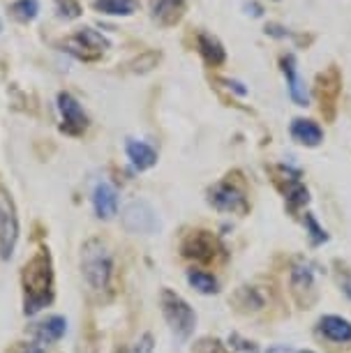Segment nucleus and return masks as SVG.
Segmentation results:
<instances>
[{"label": "nucleus", "mask_w": 351, "mask_h": 353, "mask_svg": "<svg viewBox=\"0 0 351 353\" xmlns=\"http://www.w3.org/2000/svg\"><path fill=\"white\" fill-rule=\"evenodd\" d=\"M26 289V314H37L54 301V268H51L49 252H39L23 268Z\"/></svg>", "instance_id": "f257e3e1"}, {"label": "nucleus", "mask_w": 351, "mask_h": 353, "mask_svg": "<svg viewBox=\"0 0 351 353\" xmlns=\"http://www.w3.org/2000/svg\"><path fill=\"white\" fill-rule=\"evenodd\" d=\"M111 270H114V263H111L109 250L99 241L86 243L81 250V272H83L86 282L95 291H104L109 286Z\"/></svg>", "instance_id": "f03ea898"}, {"label": "nucleus", "mask_w": 351, "mask_h": 353, "mask_svg": "<svg viewBox=\"0 0 351 353\" xmlns=\"http://www.w3.org/2000/svg\"><path fill=\"white\" fill-rule=\"evenodd\" d=\"M160 303H162V314L167 319L169 328L174 330V335L178 339H188L192 332H194V325H197L194 310H192L178 293L169 291V289L162 291Z\"/></svg>", "instance_id": "7ed1b4c3"}, {"label": "nucleus", "mask_w": 351, "mask_h": 353, "mask_svg": "<svg viewBox=\"0 0 351 353\" xmlns=\"http://www.w3.org/2000/svg\"><path fill=\"white\" fill-rule=\"evenodd\" d=\"M121 222L128 233H141V236H153L160 231V217H157L155 208L148 201H130L123 208Z\"/></svg>", "instance_id": "20e7f679"}, {"label": "nucleus", "mask_w": 351, "mask_h": 353, "mask_svg": "<svg viewBox=\"0 0 351 353\" xmlns=\"http://www.w3.org/2000/svg\"><path fill=\"white\" fill-rule=\"evenodd\" d=\"M19 238V217L14 201L5 190H0V256L10 259Z\"/></svg>", "instance_id": "39448f33"}, {"label": "nucleus", "mask_w": 351, "mask_h": 353, "mask_svg": "<svg viewBox=\"0 0 351 353\" xmlns=\"http://www.w3.org/2000/svg\"><path fill=\"white\" fill-rule=\"evenodd\" d=\"M58 109H61V113H63V132L65 134L79 137L88 130V116H86L81 104H79L70 92H61V95H58Z\"/></svg>", "instance_id": "423d86ee"}, {"label": "nucleus", "mask_w": 351, "mask_h": 353, "mask_svg": "<svg viewBox=\"0 0 351 353\" xmlns=\"http://www.w3.org/2000/svg\"><path fill=\"white\" fill-rule=\"evenodd\" d=\"M215 250H217V243L208 231L190 233L183 243V254L190 259H199V261H213Z\"/></svg>", "instance_id": "0eeeda50"}, {"label": "nucleus", "mask_w": 351, "mask_h": 353, "mask_svg": "<svg viewBox=\"0 0 351 353\" xmlns=\"http://www.w3.org/2000/svg\"><path fill=\"white\" fill-rule=\"evenodd\" d=\"M210 203H213L217 210H224V212H245L248 210L245 196L236 188L224 185V183L215 185V188L210 190Z\"/></svg>", "instance_id": "6e6552de"}, {"label": "nucleus", "mask_w": 351, "mask_h": 353, "mask_svg": "<svg viewBox=\"0 0 351 353\" xmlns=\"http://www.w3.org/2000/svg\"><path fill=\"white\" fill-rule=\"evenodd\" d=\"M92 205L99 219H111L118 212V192L109 183H99L92 192Z\"/></svg>", "instance_id": "1a4fd4ad"}, {"label": "nucleus", "mask_w": 351, "mask_h": 353, "mask_svg": "<svg viewBox=\"0 0 351 353\" xmlns=\"http://www.w3.org/2000/svg\"><path fill=\"white\" fill-rule=\"evenodd\" d=\"M291 137H294V141H298L301 145H308V148H317V145L323 141V130L314 121L296 118V121L291 123Z\"/></svg>", "instance_id": "9d476101"}, {"label": "nucleus", "mask_w": 351, "mask_h": 353, "mask_svg": "<svg viewBox=\"0 0 351 353\" xmlns=\"http://www.w3.org/2000/svg\"><path fill=\"white\" fill-rule=\"evenodd\" d=\"M125 152H128L132 166L139 171H146V169H150V166L157 164V152L143 141H134V139H130V141L125 143Z\"/></svg>", "instance_id": "9b49d317"}, {"label": "nucleus", "mask_w": 351, "mask_h": 353, "mask_svg": "<svg viewBox=\"0 0 351 353\" xmlns=\"http://www.w3.org/2000/svg\"><path fill=\"white\" fill-rule=\"evenodd\" d=\"M319 330L323 332V337H328L330 342H351V321L342 316L328 314L319 321Z\"/></svg>", "instance_id": "f8f14e48"}, {"label": "nucleus", "mask_w": 351, "mask_h": 353, "mask_svg": "<svg viewBox=\"0 0 351 353\" xmlns=\"http://www.w3.org/2000/svg\"><path fill=\"white\" fill-rule=\"evenodd\" d=\"M282 70H284V74H287L289 79V95L291 99L298 104V106H308V90H305V85H303L301 81V77H298V72H296V61H294V56H284L282 58Z\"/></svg>", "instance_id": "ddd939ff"}, {"label": "nucleus", "mask_w": 351, "mask_h": 353, "mask_svg": "<svg viewBox=\"0 0 351 353\" xmlns=\"http://www.w3.org/2000/svg\"><path fill=\"white\" fill-rule=\"evenodd\" d=\"M199 53H201L203 61L208 65H213V68L215 65H222L224 58H227L220 39H215L213 35H208V32H201V35H199Z\"/></svg>", "instance_id": "4468645a"}, {"label": "nucleus", "mask_w": 351, "mask_h": 353, "mask_svg": "<svg viewBox=\"0 0 351 353\" xmlns=\"http://www.w3.org/2000/svg\"><path fill=\"white\" fill-rule=\"evenodd\" d=\"M65 330H68V323H65V319L63 316H49L46 321L42 323H37L35 325V337L39 339V342H58L63 335H65Z\"/></svg>", "instance_id": "2eb2a0df"}, {"label": "nucleus", "mask_w": 351, "mask_h": 353, "mask_svg": "<svg viewBox=\"0 0 351 353\" xmlns=\"http://www.w3.org/2000/svg\"><path fill=\"white\" fill-rule=\"evenodd\" d=\"M183 10H185V0H155L153 5L155 19L164 26L176 23L183 17Z\"/></svg>", "instance_id": "dca6fc26"}, {"label": "nucleus", "mask_w": 351, "mask_h": 353, "mask_svg": "<svg viewBox=\"0 0 351 353\" xmlns=\"http://www.w3.org/2000/svg\"><path fill=\"white\" fill-rule=\"evenodd\" d=\"M92 8L102 14H111V17H130L134 14L137 10V0H95Z\"/></svg>", "instance_id": "f3484780"}, {"label": "nucleus", "mask_w": 351, "mask_h": 353, "mask_svg": "<svg viewBox=\"0 0 351 353\" xmlns=\"http://www.w3.org/2000/svg\"><path fill=\"white\" fill-rule=\"evenodd\" d=\"M74 42L81 44L83 49H90V51H92V56H97V53H102V51L109 46V39L104 37V35H99V32H97V30H92V28H83V30H79L77 35H74Z\"/></svg>", "instance_id": "a211bd4d"}, {"label": "nucleus", "mask_w": 351, "mask_h": 353, "mask_svg": "<svg viewBox=\"0 0 351 353\" xmlns=\"http://www.w3.org/2000/svg\"><path fill=\"white\" fill-rule=\"evenodd\" d=\"M188 282L194 286L199 293H206V296L217 293V279L213 275H208V272H203V270H190Z\"/></svg>", "instance_id": "6ab92c4d"}, {"label": "nucleus", "mask_w": 351, "mask_h": 353, "mask_svg": "<svg viewBox=\"0 0 351 353\" xmlns=\"http://www.w3.org/2000/svg\"><path fill=\"white\" fill-rule=\"evenodd\" d=\"M37 12H39L37 0H17V3L12 5V14H14L19 21H23V23L32 21V19L37 17Z\"/></svg>", "instance_id": "aec40b11"}, {"label": "nucleus", "mask_w": 351, "mask_h": 353, "mask_svg": "<svg viewBox=\"0 0 351 353\" xmlns=\"http://www.w3.org/2000/svg\"><path fill=\"white\" fill-rule=\"evenodd\" d=\"M291 284H294L296 291L310 289V286H312V270H310L308 265H296L294 275H291Z\"/></svg>", "instance_id": "412c9836"}, {"label": "nucleus", "mask_w": 351, "mask_h": 353, "mask_svg": "<svg viewBox=\"0 0 351 353\" xmlns=\"http://www.w3.org/2000/svg\"><path fill=\"white\" fill-rule=\"evenodd\" d=\"M56 10L68 21H74V19L81 17V5L77 0H56Z\"/></svg>", "instance_id": "4be33fe9"}, {"label": "nucleus", "mask_w": 351, "mask_h": 353, "mask_svg": "<svg viewBox=\"0 0 351 353\" xmlns=\"http://www.w3.org/2000/svg\"><path fill=\"white\" fill-rule=\"evenodd\" d=\"M305 226L310 229V238H312V245H321L328 241V233L317 224V219L312 215H305Z\"/></svg>", "instance_id": "5701e85b"}, {"label": "nucleus", "mask_w": 351, "mask_h": 353, "mask_svg": "<svg viewBox=\"0 0 351 353\" xmlns=\"http://www.w3.org/2000/svg\"><path fill=\"white\" fill-rule=\"evenodd\" d=\"M289 203L291 205H294V208H296V205H301V203H308V190L305 188H303V185H294V188H291L289 190Z\"/></svg>", "instance_id": "b1692460"}, {"label": "nucleus", "mask_w": 351, "mask_h": 353, "mask_svg": "<svg viewBox=\"0 0 351 353\" xmlns=\"http://www.w3.org/2000/svg\"><path fill=\"white\" fill-rule=\"evenodd\" d=\"M153 335H143L141 339L137 342V346H134V351L132 353H153Z\"/></svg>", "instance_id": "393cba45"}, {"label": "nucleus", "mask_w": 351, "mask_h": 353, "mask_svg": "<svg viewBox=\"0 0 351 353\" xmlns=\"http://www.w3.org/2000/svg\"><path fill=\"white\" fill-rule=\"evenodd\" d=\"M229 85V88H234L238 95H245V92H248V88H243V83H238V81H224Z\"/></svg>", "instance_id": "a878e982"}, {"label": "nucleus", "mask_w": 351, "mask_h": 353, "mask_svg": "<svg viewBox=\"0 0 351 353\" xmlns=\"http://www.w3.org/2000/svg\"><path fill=\"white\" fill-rule=\"evenodd\" d=\"M248 10H252V14L254 17H261V8L257 3H252V5H248Z\"/></svg>", "instance_id": "bb28decb"}, {"label": "nucleus", "mask_w": 351, "mask_h": 353, "mask_svg": "<svg viewBox=\"0 0 351 353\" xmlns=\"http://www.w3.org/2000/svg\"><path fill=\"white\" fill-rule=\"evenodd\" d=\"M344 291H347V296H349V298H351V282H349V284H347V289H344Z\"/></svg>", "instance_id": "cd10ccee"}, {"label": "nucleus", "mask_w": 351, "mask_h": 353, "mask_svg": "<svg viewBox=\"0 0 351 353\" xmlns=\"http://www.w3.org/2000/svg\"><path fill=\"white\" fill-rule=\"evenodd\" d=\"M303 353H312V351H303Z\"/></svg>", "instance_id": "c85d7f7f"}, {"label": "nucleus", "mask_w": 351, "mask_h": 353, "mask_svg": "<svg viewBox=\"0 0 351 353\" xmlns=\"http://www.w3.org/2000/svg\"><path fill=\"white\" fill-rule=\"evenodd\" d=\"M0 30H3V23H0Z\"/></svg>", "instance_id": "c756f323"}]
</instances>
